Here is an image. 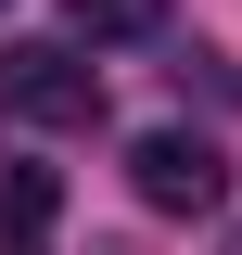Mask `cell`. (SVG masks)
I'll use <instances>...</instances> for the list:
<instances>
[{"mask_svg":"<svg viewBox=\"0 0 242 255\" xmlns=\"http://www.w3.org/2000/svg\"><path fill=\"white\" fill-rule=\"evenodd\" d=\"M0 102L38 115V128H90L102 115V77L64 51V38H13V51H0Z\"/></svg>","mask_w":242,"mask_h":255,"instance_id":"1","label":"cell"},{"mask_svg":"<svg viewBox=\"0 0 242 255\" xmlns=\"http://www.w3.org/2000/svg\"><path fill=\"white\" fill-rule=\"evenodd\" d=\"M127 179H140L153 217H217V204H230V166H217V140H191V128H153L140 153H127Z\"/></svg>","mask_w":242,"mask_h":255,"instance_id":"2","label":"cell"},{"mask_svg":"<svg viewBox=\"0 0 242 255\" xmlns=\"http://www.w3.org/2000/svg\"><path fill=\"white\" fill-rule=\"evenodd\" d=\"M0 230H51V166H0Z\"/></svg>","mask_w":242,"mask_h":255,"instance_id":"3","label":"cell"},{"mask_svg":"<svg viewBox=\"0 0 242 255\" xmlns=\"http://www.w3.org/2000/svg\"><path fill=\"white\" fill-rule=\"evenodd\" d=\"M77 13V38H153L166 26V0H64Z\"/></svg>","mask_w":242,"mask_h":255,"instance_id":"4","label":"cell"}]
</instances>
